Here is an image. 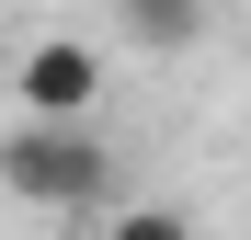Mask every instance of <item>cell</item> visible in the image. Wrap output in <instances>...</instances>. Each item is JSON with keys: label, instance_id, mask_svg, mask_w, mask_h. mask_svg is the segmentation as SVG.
I'll return each instance as SVG.
<instances>
[{"label": "cell", "instance_id": "6da1fadb", "mask_svg": "<svg viewBox=\"0 0 251 240\" xmlns=\"http://www.w3.org/2000/svg\"><path fill=\"white\" fill-rule=\"evenodd\" d=\"M0 194L12 206H46V217H92L114 194V149L92 137V114H23L0 137Z\"/></svg>", "mask_w": 251, "mask_h": 240}, {"label": "cell", "instance_id": "7a4b0ae2", "mask_svg": "<svg viewBox=\"0 0 251 240\" xmlns=\"http://www.w3.org/2000/svg\"><path fill=\"white\" fill-rule=\"evenodd\" d=\"M23 114H92L103 103V46H80V34H34L23 69H12Z\"/></svg>", "mask_w": 251, "mask_h": 240}, {"label": "cell", "instance_id": "3957f363", "mask_svg": "<svg viewBox=\"0 0 251 240\" xmlns=\"http://www.w3.org/2000/svg\"><path fill=\"white\" fill-rule=\"evenodd\" d=\"M126 57H194L205 46V0H114Z\"/></svg>", "mask_w": 251, "mask_h": 240}]
</instances>
